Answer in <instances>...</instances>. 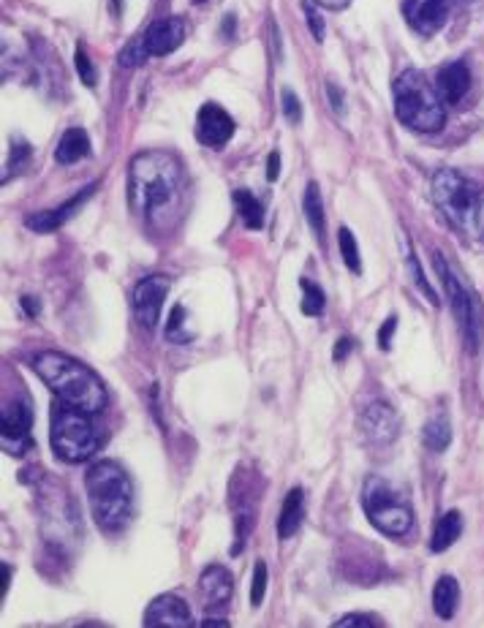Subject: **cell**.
<instances>
[{
  "instance_id": "obj_1",
  "label": "cell",
  "mask_w": 484,
  "mask_h": 628,
  "mask_svg": "<svg viewBox=\"0 0 484 628\" xmlns=\"http://www.w3.org/2000/svg\"><path fill=\"white\" fill-rule=\"evenodd\" d=\"M128 199L147 229L169 232L183 213L185 199V172L183 164L172 153L136 155L128 169Z\"/></svg>"
},
{
  "instance_id": "obj_2",
  "label": "cell",
  "mask_w": 484,
  "mask_h": 628,
  "mask_svg": "<svg viewBox=\"0 0 484 628\" xmlns=\"http://www.w3.org/2000/svg\"><path fill=\"white\" fill-rule=\"evenodd\" d=\"M33 370L55 392L60 403L79 408L90 416L101 414L107 408V389L101 384V378L88 365L71 359L68 354L41 351L33 357Z\"/></svg>"
},
{
  "instance_id": "obj_3",
  "label": "cell",
  "mask_w": 484,
  "mask_h": 628,
  "mask_svg": "<svg viewBox=\"0 0 484 628\" xmlns=\"http://www.w3.org/2000/svg\"><path fill=\"white\" fill-rule=\"evenodd\" d=\"M90 512L101 531L115 533L126 528L134 512V484L123 465L112 460H96L85 476Z\"/></svg>"
},
{
  "instance_id": "obj_4",
  "label": "cell",
  "mask_w": 484,
  "mask_h": 628,
  "mask_svg": "<svg viewBox=\"0 0 484 628\" xmlns=\"http://www.w3.org/2000/svg\"><path fill=\"white\" fill-rule=\"evenodd\" d=\"M395 115L403 126L422 134H436L446 126L444 101L417 68H408L395 79Z\"/></svg>"
},
{
  "instance_id": "obj_5",
  "label": "cell",
  "mask_w": 484,
  "mask_h": 628,
  "mask_svg": "<svg viewBox=\"0 0 484 628\" xmlns=\"http://www.w3.org/2000/svg\"><path fill=\"white\" fill-rule=\"evenodd\" d=\"M49 444L63 463H85L101 449V438L96 425L90 422V414L60 403L52 408Z\"/></svg>"
},
{
  "instance_id": "obj_6",
  "label": "cell",
  "mask_w": 484,
  "mask_h": 628,
  "mask_svg": "<svg viewBox=\"0 0 484 628\" xmlns=\"http://www.w3.org/2000/svg\"><path fill=\"white\" fill-rule=\"evenodd\" d=\"M362 509L368 514V520L373 522V528L392 536V539H403L414 528V512H411V503L397 495L384 479L370 476L362 490Z\"/></svg>"
},
{
  "instance_id": "obj_7",
  "label": "cell",
  "mask_w": 484,
  "mask_h": 628,
  "mask_svg": "<svg viewBox=\"0 0 484 628\" xmlns=\"http://www.w3.org/2000/svg\"><path fill=\"white\" fill-rule=\"evenodd\" d=\"M479 196L482 188L455 169H438L433 174V199L446 221L455 223L457 229H471Z\"/></svg>"
},
{
  "instance_id": "obj_8",
  "label": "cell",
  "mask_w": 484,
  "mask_h": 628,
  "mask_svg": "<svg viewBox=\"0 0 484 628\" xmlns=\"http://www.w3.org/2000/svg\"><path fill=\"white\" fill-rule=\"evenodd\" d=\"M433 259H436V270H438V275H441V281H444L449 305H452V310H455L457 324H460L465 340H468V348L476 351L479 343H482V332H484L482 305H479V300H476L471 291L465 289V283L457 278V272L446 264V259L441 256V253H436Z\"/></svg>"
},
{
  "instance_id": "obj_9",
  "label": "cell",
  "mask_w": 484,
  "mask_h": 628,
  "mask_svg": "<svg viewBox=\"0 0 484 628\" xmlns=\"http://www.w3.org/2000/svg\"><path fill=\"white\" fill-rule=\"evenodd\" d=\"M30 427H33V411L25 400H14L3 408V422H0V441L6 455L22 457L30 449Z\"/></svg>"
},
{
  "instance_id": "obj_10",
  "label": "cell",
  "mask_w": 484,
  "mask_h": 628,
  "mask_svg": "<svg viewBox=\"0 0 484 628\" xmlns=\"http://www.w3.org/2000/svg\"><path fill=\"white\" fill-rule=\"evenodd\" d=\"M169 278L166 275H147L134 286V313L145 329L158 327L161 305L169 294Z\"/></svg>"
},
{
  "instance_id": "obj_11",
  "label": "cell",
  "mask_w": 484,
  "mask_h": 628,
  "mask_svg": "<svg viewBox=\"0 0 484 628\" xmlns=\"http://www.w3.org/2000/svg\"><path fill=\"white\" fill-rule=\"evenodd\" d=\"M452 3L455 0H406L403 3V17H406L408 28L414 30V33L430 39L446 25Z\"/></svg>"
},
{
  "instance_id": "obj_12",
  "label": "cell",
  "mask_w": 484,
  "mask_h": 628,
  "mask_svg": "<svg viewBox=\"0 0 484 628\" xmlns=\"http://www.w3.org/2000/svg\"><path fill=\"white\" fill-rule=\"evenodd\" d=\"M234 117L218 104H204L196 115V139L204 147H223L234 136Z\"/></svg>"
},
{
  "instance_id": "obj_13",
  "label": "cell",
  "mask_w": 484,
  "mask_h": 628,
  "mask_svg": "<svg viewBox=\"0 0 484 628\" xmlns=\"http://www.w3.org/2000/svg\"><path fill=\"white\" fill-rule=\"evenodd\" d=\"M362 430L376 444H392L400 433V419L387 400H373L362 408Z\"/></svg>"
},
{
  "instance_id": "obj_14",
  "label": "cell",
  "mask_w": 484,
  "mask_h": 628,
  "mask_svg": "<svg viewBox=\"0 0 484 628\" xmlns=\"http://www.w3.org/2000/svg\"><path fill=\"white\" fill-rule=\"evenodd\" d=\"M145 626L188 628L194 626V618H191V609L180 596L164 593V596L150 601V607L145 609Z\"/></svg>"
},
{
  "instance_id": "obj_15",
  "label": "cell",
  "mask_w": 484,
  "mask_h": 628,
  "mask_svg": "<svg viewBox=\"0 0 484 628\" xmlns=\"http://www.w3.org/2000/svg\"><path fill=\"white\" fill-rule=\"evenodd\" d=\"M150 55H172L180 44L185 41V20L183 17H166V20H155L150 28L142 33Z\"/></svg>"
},
{
  "instance_id": "obj_16",
  "label": "cell",
  "mask_w": 484,
  "mask_h": 628,
  "mask_svg": "<svg viewBox=\"0 0 484 628\" xmlns=\"http://www.w3.org/2000/svg\"><path fill=\"white\" fill-rule=\"evenodd\" d=\"M234 593V577L232 571L226 569V566H207L202 571V577H199V596L207 607H221L226 601L232 599Z\"/></svg>"
},
{
  "instance_id": "obj_17",
  "label": "cell",
  "mask_w": 484,
  "mask_h": 628,
  "mask_svg": "<svg viewBox=\"0 0 484 628\" xmlns=\"http://www.w3.org/2000/svg\"><path fill=\"white\" fill-rule=\"evenodd\" d=\"M93 194H96V185H88V188H85V191H79L74 199H68L66 204H60L58 210H47V213L30 215L25 223H28V229H33V232H39V234L55 232V229H60V226H63L68 218H74L79 207L88 202Z\"/></svg>"
},
{
  "instance_id": "obj_18",
  "label": "cell",
  "mask_w": 484,
  "mask_h": 628,
  "mask_svg": "<svg viewBox=\"0 0 484 628\" xmlns=\"http://www.w3.org/2000/svg\"><path fill=\"white\" fill-rule=\"evenodd\" d=\"M438 96L446 104H460L471 87V71L465 66L463 60H455V63H446L441 71H438Z\"/></svg>"
},
{
  "instance_id": "obj_19",
  "label": "cell",
  "mask_w": 484,
  "mask_h": 628,
  "mask_svg": "<svg viewBox=\"0 0 484 628\" xmlns=\"http://www.w3.org/2000/svg\"><path fill=\"white\" fill-rule=\"evenodd\" d=\"M302 517H305V493H302V487H294L283 498L281 517H278V536L291 539L294 533L300 531Z\"/></svg>"
},
{
  "instance_id": "obj_20",
  "label": "cell",
  "mask_w": 484,
  "mask_h": 628,
  "mask_svg": "<svg viewBox=\"0 0 484 628\" xmlns=\"http://www.w3.org/2000/svg\"><path fill=\"white\" fill-rule=\"evenodd\" d=\"M90 155V136L82 131V128H68L63 139L58 142V150H55V161L63 166L79 164L82 158Z\"/></svg>"
},
{
  "instance_id": "obj_21",
  "label": "cell",
  "mask_w": 484,
  "mask_h": 628,
  "mask_svg": "<svg viewBox=\"0 0 484 628\" xmlns=\"http://www.w3.org/2000/svg\"><path fill=\"white\" fill-rule=\"evenodd\" d=\"M460 533H463V517H460L457 509H452V512H446L444 517L436 522V531H433V539H430V550L433 552L449 550V547L460 539Z\"/></svg>"
},
{
  "instance_id": "obj_22",
  "label": "cell",
  "mask_w": 484,
  "mask_h": 628,
  "mask_svg": "<svg viewBox=\"0 0 484 628\" xmlns=\"http://www.w3.org/2000/svg\"><path fill=\"white\" fill-rule=\"evenodd\" d=\"M305 218H308V226L316 234V240L324 245V237H327V218H324V202H321V191L316 183H308L305 188Z\"/></svg>"
},
{
  "instance_id": "obj_23",
  "label": "cell",
  "mask_w": 484,
  "mask_h": 628,
  "mask_svg": "<svg viewBox=\"0 0 484 628\" xmlns=\"http://www.w3.org/2000/svg\"><path fill=\"white\" fill-rule=\"evenodd\" d=\"M457 604H460V585L455 577H441L433 588V607H436L438 618H452Z\"/></svg>"
},
{
  "instance_id": "obj_24",
  "label": "cell",
  "mask_w": 484,
  "mask_h": 628,
  "mask_svg": "<svg viewBox=\"0 0 484 628\" xmlns=\"http://www.w3.org/2000/svg\"><path fill=\"white\" fill-rule=\"evenodd\" d=\"M234 204L240 213L242 223L248 229H262L264 226V204L251 194V191H234Z\"/></svg>"
},
{
  "instance_id": "obj_25",
  "label": "cell",
  "mask_w": 484,
  "mask_h": 628,
  "mask_svg": "<svg viewBox=\"0 0 484 628\" xmlns=\"http://www.w3.org/2000/svg\"><path fill=\"white\" fill-rule=\"evenodd\" d=\"M422 438H425L427 449L444 452L446 446L452 444V425H449V419L444 414L433 416L425 425V430H422Z\"/></svg>"
},
{
  "instance_id": "obj_26",
  "label": "cell",
  "mask_w": 484,
  "mask_h": 628,
  "mask_svg": "<svg viewBox=\"0 0 484 628\" xmlns=\"http://www.w3.org/2000/svg\"><path fill=\"white\" fill-rule=\"evenodd\" d=\"M185 324H188V310L183 305H175L172 313H169V321H166V340H172V343H188V340L194 338V332L185 329Z\"/></svg>"
},
{
  "instance_id": "obj_27",
  "label": "cell",
  "mask_w": 484,
  "mask_h": 628,
  "mask_svg": "<svg viewBox=\"0 0 484 628\" xmlns=\"http://www.w3.org/2000/svg\"><path fill=\"white\" fill-rule=\"evenodd\" d=\"M300 286H302V313H305V316H321V313H324V305H327V297H324V291H321L319 283H310L302 278Z\"/></svg>"
},
{
  "instance_id": "obj_28",
  "label": "cell",
  "mask_w": 484,
  "mask_h": 628,
  "mask_svg": "<svg viewBox=\"0 0 484 628\" xmlns=\"http://www.w3.org/2000/svg\"><path fill=\"white\" fill-rule=\"evenodd\" d=\"M147 55H150V49H147V44H145V36H136V39L128 41L126 49L120 52V66H126V68L145 66Z\"/></svg>"
},
{
  "instance_id": "obj_29",
  "label": "cell",
  "mask_w": 484,
  "mask_h": 628,
  "mask_svg": "<svg viewBox=\"0 0 484 628\" xmlns=\"http://www.w3.org/2000/svg\"><path fill=\"white\" fill-rule=\"evenodd\" d=\"M338 245H340V256H343V261H346V267H349L351 272H362V259H359L357 240H354V234H351L349 229H340Z\"/></svg>"
},
{
  "instance_id": "obj_30",
  "label": "cell",
  "mask_w": 484,
  "mask_h": 628,
  "mask_svg": "<svg viewBox=\"0 0 484 628\" xmlns=\"http://www.w3.org/2000/svg\"><path fill=\"white\" fill-rule=\"evenodd\" d=\"M406 261H408V270H411V278H414V283H417V289L422 291V294H425L427 300L433 302V305H438V294L430 289V283H427L425 272L419 270L417 253H414V248H411V242L408 240H406Z\"/></svg>"
},
{
  "instance_id": "obj_31",
  "label": "cell",
  "mask_w": 484,
  "mask_h": 628,
  "mask_svg": "<svg viewBox=\"0 0 484 628\" xmlns=\"http://www.w3.org/2000/svg\"><path fill=\"white\" fill-rule=\"evenodd\" d=\"M264 596H267V563L256 561L253 566V580H251V604L256 609L264 604Z\"/></svg>"
},
{
  "instance_id": "obj_32",
  "label": "cell",
  "mask_w": 484,
  "mask_h": 628,
  "mask_svg": "<svg viewBox=\"0 0 484 628\" xmlns=\"http://www.w3.org/2000/svg\"><path fill=\"white\" fill-rule=\"evenodd\" d=\"M281 104H283V115H286V120H289L291 126H297V123L302 120V104H300V98H297V93H294L291 87H283Z\"/></svg>"
},
{
  "instance_id": "obj_33",
  "label": "cell",
  "mask_w": 484,
  "mask_h": 628,
  "mask_svg": "<svg viewBox=\"0 0 484 628\" xmlns=\"http://www.w3.org/2000/svg\"><path fill=\"white\" fill-rule=\"evenodd\" d=\"M74 66H77L79 79H82L85 85H88V87H90V85H96V79H98L96 66L90 63L88 52H85V49H82V47H79V49H77V55H74Z\"/></svg>"
},
{
  "instance_id": "obj_34",
  "label": "cell",
  "mask_w": 484,
  "mask_h": 628,
  "mask_svg": "<svg viewBox=\"0 0 484 628\" xmlns=\"http://www.w3.org/2000/svg\"><path fill=\"white\" fill-rule=\"evenodd\" d=\"M302 11H305V20H308L310 33H313V36H316V41L321 44V41H324V20H321L319 9H316L310 0H305V3H302Z\"/></svg>"
},
{
  "instance_id": "obj_35",
  "label": "cell",
  "mask_w": 484,
  "mask_h": 628,
  "mask_svg": "<svg viewBox=\"0 0 484 628\" xmlns=\"http://www.w3.org/2000/svg\"><path fill=\"white\" fill-rule=\"evenodd\" d=\"M30 145L28 142H22V139H14L11 142V164H9V172H17L25 161H30Z\"/></svg>"
},
{
  "instance_id": "obj_36",
  "label": "cell",
  "mask_w": 484,
  "mask_h": 628,
  "mask_svg": "<svg viewBox=\"0 0 484 628\" xmlns=\"http://www.w3.org/2000/svg\"><path fill=\"white\" fill-rule=\"evenodd\" d=\"M335 626H381V618L376 615H362V612H351L343 618L335 620Z\"/></svg>"
},
{
  "instance_id": "obj_37",
  "label": "cell",
  "mask_w": 484,
  "mask_h": 628,
  "mask_svg": "<svg viewBox=\"0 0 484 628\" xmlns=\"http://www.w3.org/2000/svg\"><path fill=\"white\" fill-rule=\"evenodd\" d=\"M395 329H397V319L395 316H389V319L381 324V329H378V348H384V351L392 348V335H395Z\"/></svg>"
},
{
  "instance_id": "obj_38",
  "label": "cell",
  "mask_w": 484,
  "mask_h": 628,
  "mask_svg": "<svg viewBox=\"0 0 484 628\" xmlns=\"http://www.w3.org/2000/svg\"><path fill=\"white\" fill-rule=\"evenodd\" d=\"M354 348H357L354 338H349V335H346V338H340L338 343H335V351H332V357H335V362H343V359L349 357Z\"/></svg>"
},
{
  "instance_id": "obj_39",
  "label": "cell",
  "mask_w": 484,
  "mask_h": 628,
  "mask_svg": "<svg viewBox=\"0 0 484 628\" xmlns=\"http://www.w3.org/2000/svg\"><path fill=\"white\" fill-rule=\"evenodd\" d=\"M471 232L484 242V191L479 196V204H476V213H474V223H471Z\"/></svg>"
},
{
  "instance_id": "obj_40",
  "label": "cell",
  "mask_w": 484,
  "mask_h": 628,
  "mask_svg": "<svg viewBox=\"0 0 484 628\" xmlns=\"http://www.w3.org/2000/svg\"><path fill=\"white\" fill-rule=\"evenodd\" d=\"M278 177H281V153H278V150H272L270 158H267V180L275 183Z\"/></svg>"
},
{
  "instance_id": "obj_41",
  "label": "cell",
  "mask_w": 484,
  "mask_h": 628,
  "mask_svg": "<svg viewBox=\"0 0 484 628\" xmlns=\"http://www.w3.org/2000/svg\"><path fill=\"white\" fill-rule=\"evenodd\" d=\"M327 96H330V104L335 112H343V107H346V101H343V90H340L335 82H327Z\"/></svg>"
},
{
  "instance_id": "obj_42",
  "label": "cell",
  "mask_w": 484,
  "mask_h": 628,
  "mask_svg": "<svg viewBox=\"0 0 484 628\" xmlns=\"http://www.w3.org/2000/svg\"><path fill=\"white\" fill-rule=\"evenodd\" d=\"M313 3H319V6H324V9H330V11H340V9H346L351 0H313Z\"/></svg>"
},
{
  "instance_id": "obj_43",
  "label": "cell",
  "mask_w": 484,
  "mask_h": 628,
  "mask_svg": "<svg viewBox=\"0 0 484 628\" xmlns=\"http://www.w3.org/2000/svg\"><path fill=\"white\" fill-rule=\"evenodd\" d=\"M22 305H25V310H28V313H33V316L39 313V302L30 300V297H25V300H22Z\"/></svg>"
},
{
  "instance_id": "obj_44",
  "label": "cell",
  "mask_w": 484,
  "mask_h": 628,
  "mask_svg": "<svg viewBox=\"0 0 484 628\" xmlns=\"http://www.w3.org/2000/svg\"><path fill=\"white\" fill-rule=\"evenodd\" d=\"M223 33H229V36H232V33H234V14H229V17H223Z\"/></svg>"
},
{
  "instance_id": "obj_45",
  "label": "cell",
  "mask_w": 484,
  "mask_h": 628,
  "mask_svg": "<svg viewBox=\"0 0 484 628\" xmlns=\"http://www.w3.org/2000/svg\"><path fill=\"white\" fill-rule=\"evenodd\" d=\"M202 626H221V628H223V626H229V620H226V618H221V620H215V618H204Z\"/></svg>"
},
{
  "instance_id": "obj_46",
  "label": "cell",
  "mask_w": 484,
  "mask_h": 628,
  "mask_svg": "<svg viewBox=\"0 0 484 628\" xmlns=\"http://www.w3.org/2000/svg\"><path fill=\"white\" fill-rule=\"evenodd\" d=\"M194 3H207V0H194Z\"/></svg>"
}]
</instances>
